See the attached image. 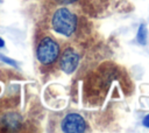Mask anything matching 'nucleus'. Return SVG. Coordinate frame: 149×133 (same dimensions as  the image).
I'll list each match as a JSON object with an SVG mask.
<instances>
[{
    "mask_svg": "<svg viewBox=\"0 0 149 133\" xmlns=\"http://www.w3.org/2000/svg\"><path fill=\"white\" fill-rule=\"evenodd\" d=\"M51 26L56 33L64 36H71L77 27L76 15L68 8H59L52 15Z\"/></svg>",
    "mask_w": 149,
    "mask_h": 133,
    "instance_id": "1",
    "label": "nucleus"
},
{
    "mask_svg": "<svg viewBox=\"0 0 149 133\" xmlns=\"http://www.w3.org/2000/svg\"><path fill=\"white\" fill-rule=\"evenodd\" d=\"M36 55L37 60L42 64H51L57 60L59 55V47L57 42H55L51 37H44L37 47Z\"/></svg>",
    "mask_w": 149,
    "mask_h": 133,
    "instance_id": "2",
    "label": "nucleus"
},
{
    "mask_svg": "<svg viewBox=\"0 0 149 133\" xmlns=\"http://www.w3.org/2000/svg\"><path fill=\"white\" fill-rule=\"evenodd\" d=\"M62 131L66 133H81L86 131V121L78 113H69L62 120Z\"/></svg>",
    "mask_w": 149,
    "mask_h": 133,
    "instance_id": "3",
    "label": "nucleus"
},
{
    "mask_svg": "<svg viewBox=\"0 0 149 133\" xmlns=\"http://www.w3.org/2000/svg\"><path fill=\"white\" fill-rule=\"evenodd\" d=\"M79 63V55L74 51L72 48H66L61 56L59 60V66L65 74H71L73 72Z\"/></svg>",
    "mask_w": 149,
    "mask_h": 133,
    "instance_id": "4",
    "label": "nucleus"
},
{
    "mask_svg": "<svg viewBox=\"0 0 149 133\" xmlns=\"http://www.w3.org/2000/svg\"><path fill=\"white\" fill-rule=\"evenodd\" d=\"M0 124L7 130H16L21 124V117L16 113H7L3 118H1Z\"/></svg>",
    "mask_w": 149,
    "mask_h": 133,
    "instance_id": "5",
    "label": "nucleus"
},
{
    "mask_svg": "<svg viewBox=\"0 0 149 133\" xmlns=\"http://www.w3.org/2000/svg\"><path fill=\"white\" fill-rule=\"evenodd\" d=\"M148 32H147V28L144 24H141L139 27V30H137V41L139 43L141 44H146L147 43V37H148Z\"/></svg>",
    "mask_w": 149,
    "mask_h": 133,
    "instance_id": "6",
    "label": "nucleus"
},
{
    "mask_svg": "<svg viewBox=\"0 0 149 133\" xmlns=\"http://www.w3.org/2000/svg\"><path fill=\"white\" fill-rule=\"evenodd\" d=\"M0 61H2V62H5V63H7V64H9V65L17 66V63H16L14 60H12V58H9V57H7V56H3V55H0Z\"/></svg>",
    "mask_w": 149,
    "mask_h": 133,
    "instance_id": "7",
    "label": "nucleus"
},
{
    "mask_svg": "<svg viewBox=\"0 0 149 133\" xmlns=\"http://www.w3.org/2000/svg\"><path fill=\"white\" fill-rule=\"evenodd\" d=\"M142 124H143V126H146V127H148V128H149V114H148V116H146V117L143 118Z\"/></svg>",
    "mask_w": 149,
    "mask_h": 133,
    "instance_id": "8",
    "label": "nucleus"
},
{
    "mask_svg": "<svg viewBox=\"0 0 149 133\" xmlns=\"http://www.w3.org/2000/svg\"><path fill=\"white\" fill-rule=\"evenodd\" d=\"M2 47H5V42L2 38H0V48H2Z\"/></svg>",
    "mask_w": 149,
    "mask_h": 133,
    "instance_id": "9",
    "label": "nucleus"
}]
</instances>
